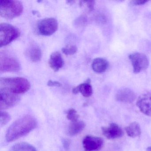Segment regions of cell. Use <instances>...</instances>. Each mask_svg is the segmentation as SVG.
I'll use <instances>...</instances> for the list:
<instances>
[{
	"mask_svg": "<svg viewBox=\"0 0 151 151\" xmlns=\"http://www.w3.org/2000/svg\"><path fill=\"white\" fill-rule=\"evenodd\" d=\"M37 125L36 119L30 115L24 116L14 122L8 129L6 135L7 142H12L29 134Z\"/></svg>",
	"mask_w": 151,
	"mask_h": 151,
	"instance_id": "cell-1",
	"label": "cell"
},
{
	"mask_svg": "<svg viewBox=\"0 0 151 151\" xmlns=\"http://www.w3.org/2000/svg\"><path fill=\"white\" fill-rule=\"evenodd\" d=\"M30 87L29 82L24 78H1L0 79V89L15 94L20 95L25 93Z\"/></svg>",
	"mask_w": 151,
	"mask_h": 151,
	"instance_id": "cell-2",
	"label": "cell"
},
{
	"mask_svg": "<svg viewBox=\"0 0 151 151\" xmlns=\"http://www.w3.org/2000/svg\"><path fill=\"white\" fill-rule=\"evenodd\" d=\"M23 11L22 4L18 1L5 0L0 2V15L1 17L12 19L21 15Z\"/></svg>",
	"mask_w": 151,
	"mask_h": 151,
	"instance_id": "cell-3",
	"label": "cell"
},
{
	"mask_svg": "<svg viewBox=\"0 0 151 151\" xmlns=\"http://www.w3.org/2000/svg\"><path fill=\"white\" fill-rule=\"evenodd\" d=\"M21 35L17 28L8 23H3L0 24L1 47L8 45L19 37Z\"/></svg>",
	"mask_w": 151,
	"mask_h": 151,
	"instance_id": "cell-4",
	"label": "cell"
},
{
	"mask_svg": "<svg viewBox=\"0 0 151 151\" xmlns=\"http://www.w3.org/2000/svg\"><path fill=\"white\" fill-rule=\"evenodd\" d=\"M21 68V63L17 58L8 52H1L0 55L1 72H17Z\"/></svg>",
	"mask_w": 151,
	"mask_h": 151,
	"instance_id": "cell-5",
	"label": "cell"
},
{
	"mask_svg": "<svg viewBox=\"0 0 151 151\" xmlns=\"http://www.w3.org/2000/svg\"><path fill=\"white\" fill-rule=\"evenodd\" d=\"M129 59L131 62L133 72L136 74L146 70L149 66V62L146 55L142 53H133L130 55Z\"/></svg>",
	"mask_w": 151,
	"mask_h": 151,
	"instance_id": "cell-6",
	"label": "cell"
},
{
	"mask_svg": "<svg viewBox=\"0 0 151 151\" xmlns=\"http://www.w3.org/2000/svg\"><path fill=\"white\" fill-rule=\"evenodd\" d=\"M58 29L57 20L53 17L44 18L37 24V29L41 35L49 36L52 35Z\"/></svg>",
	"mask_w": 151,
	"mask_h": 151,
	"instance_id": "cell-7",
	"label": "cell"
},
{
	"mask_svg": "<svg viewBox=\"0 0 151 151\" xmlns=\"http://www.w3.org/2000/svg\"><path fill=\"white\" fill-rule=\"evenodd\" d=\"M1 109H8L13 107L20 101V96L6 90L0 89Z\"/></svg>",
	"mask_w": 151,
	"mask_h": 151,
	"instance_id": "cell-8",
	"label": "cell"
},
{
	"mask_svg": "<svg viewBox=\"0 0 151 151\" xmlns=\"http://www.w3.org/2000/svg\"><path fill=\"white\" fill-rule=\"evenodd\" d=\"M104 143L101 138L88 135L83 139V145L85 151H97L102 148Z\"/></svg>",
	"mask_w": 151,
	"mask_h": 151,
	"instance_id": "cell-9",
	"label": "cell"
},
{
	"mask_svg": "<svg viewBox=\"0 0 151 151\" xmlns=\"http://www.w3.org/2000/svg\"><path fill=\"white\" fill-rule=\"evenodd\" d=\"M137 106L143 114L151 117V93L141 94L137 101Z\"/></svg>",
	"mask_w": 151,
	"mask_h": 151,
	"instance_id": "cell-10",
	"label": "cell"
},
{
	"mask_svg": "<svg viewBox=\"0 0 151 151\" xmlns=\"http://www.w3.org/2000/svg\"><path fill=\"white\" fill-rule=\"evenodd\" d=\"M102 134L108 139H114L122 137L124 134L122 128L116 123H112L107 127H101Z\"/></svg>",
	"mask_w": 151,
	"mask_h": 151,
	"instance_id": "cell-11",
	"label": "cell"
},
{
	"mask_svg": "<svg viewBox=\"0 0 151 151\" xmlns=\"http://www.w3.org/2000/svg\"><path fill=\"white\" fill-rule=\"evenodd\" d=\"M117 101L124 103H131L136 99L135 93L129 88H123L119 90L115 96Z\"/></svg>",
	"mask_w": 151,
	"mask_h": 151,
	"instance_id": "cell-12",
	"label": "cell"
},
{
	"mask_svg": "<svg viewBox=\"0 0 151 151\" xmlns=\"http://www.w3.org/2000/svg\"><path fill=\"white\" fill-rule=\"evenodd\" d=\"M25 54L29 60L33 62L39 61L42 58V54L41 49L38 46L35 44L30 45L26 50Z\"/></svg>",
	"mask_w": 151,
	"mask_h": 151,
	"instance_id": "cell-13",
	"label": "cell"
},
{
	"mask_svg": "<svg viewBox=\"0 0 151 151\" xmlns=\"http://www.w3.org/2000/svg\"><path fill=\"white\" fill-rule=\"evenodd\" d=\"M91 80L88 79L85 83L80 84L76 87L73 88L72 92L74 94H76L81 93L84 97H90L93 93L92 86L91 84Z\"/></svg>",
	"mask_w": 151,
	"mask_h": 151,
	"instance_id": "cell-14",
	"label": "cell"
},
{
	"mask_svg": "<svg viewBox=\"0 0 151 151\" xmlns=\"http://www.w3.org/2000/svg\"><path fill=\"white\" fill-rule=\"evenodd\" d=\"M49 66L55 71H58L64 65V61L59 52H55L51 54L49 60Z\"/></svg>",
	"mask_w": 151,
	"mask_h": 151,
	"instance_id": "cell-15",
	"label": "cell"
},
{
	"mask_svg": "<svg viewBox=\"0 0 151 151\" xmlns=\"http://www.w3.org/2000/svg\"><path fill=\"white\" fill-rule=\"evenodd\" d=\"M108 67V62L103 58H96L92 63L93 70L96 73H103L107 70Z\"/></svg>",
	"mask_w": 151,
	"mask_h": 151,
	"instance_id": "cell-16",
	"label": "cell"
},
{
	"mask_svg": "<svg viewBox=\"0 0 151 151\" xmlns=\"http://www.w3.org/2000/svg\"><path fill=\"white\" fill-rule=\"evenodd\" d=\"M86 124L83 121H78L71 122L69 125L68 133L70 136H75L80 133L83 130Z\"/></svg>",
	"mask_w": 151,
	"mask_h": 151,
	"instance_id": "cell-17",
	"label": "cell"
},
{
	"mask_svg": "<svg viewBox=\"0 0 151 151\" xmlns=\"http://www.w3.org/2000/svg\"><path fill=\"white\" fill-rule=\"evenodd\" d=\"M125 130L128 136L132 138L139 137L141 133L140 125L137 122H132L125 128Z\"/></svg>",
	"mask_w": 151,
	"mask_h": 151,
	"instance_id": "cell-18",
	"label": "cell"
},
{
	"mask_svg": "<svg viewBox=\"0 0 151 151\" xmlns=\"http://www.w3.org/2000/svg\"><path fill=\"white\" fill-rule=\"evenodd\" d=\"M9 151H37L32 145L25 143L21 142L14 145L10 148Z\"/></svg>",
	"mask_w": 151,
	"mask_h": 151,
	"instance_id": "cell-19",
	"label": "cell"
},
{
	"mask_svg": "<svg viewBox=\"0 0 151 151\" xmlns=\"http://www.w3.org/2000/svg\"><path fill=\"white\" fill-rule=\"evenodd\" d=\"M94 5L95 1H81L79 2L80 6L88 12L93 10Z\"/></svg>",
	"mask_w": 151,
	"mask_h": 151,
	"instance_id": "cell-20",
	"label": "cell"
},
{
	"mask_svg": "<svg viewBox=\"0 0 151 151\" xmlns=\"http://www.w3.org/2000/svg\"><path fill=\"white\" fill-rule=\"evenodd\" d=\"M77 50V47L75 45L67 46L62 49V51L63 53L67 55H73L76 53Z\"/></svg>",
	"mask_w": 151,
	"mask_h": 151,
	"instance_id": "cell-21",
	"label": "cell"
},
{
	"mask_svg": "<svg viewBox=\"0 0 151 151\" xmlns=\"http://www.w3.org/2000/svg\"><path fill=\"white\" fill-rule=\"evenodd\" d=\"M67 118L71 122L78 121L79 115L77 114V112L74 109H70L68 110L67 113Z\"/></svg>",
	"mask_w": 151,
	"mask_h": 151,
	"instance_id": "cell-22",
	"label": "cell"
},
{
	"mask_svg": "<svg viewBox=\"0 0 151 151\" xmlns=\"http://www.w3.org/2000/svg\"><path fill=\"white\" fill-rule=\"evenodd\" d=\"M11 116L6 111H1L0 117V124L1 127L5 126L11 120Z\"/></svg>",
	"mask_w": 151,
	"mask_h": 151,
	"instance_id": "cell-23",
	"label": "cell"
},
{
	"mask_svg": "<svg viewBox=\"0 0 151 151\" xmlns=\"http://www.w3.org/2000/svg\"><path fill=\"white\" fill-rule=\"evenodd\" d=\"M63 145L66 151H68L70 148V141L68 139H63L62 140Z\"/></svg>",
	"mask_w": 151,
	"mask_h": 151,
	"instance_id": "cell-24",
	"label": "cell"
},
{
	"mask_svg": "<svg viewBox=\"0 0 151 151\" xmlns=\"http://www.w3.org/2000/svg\"><path fill=\"white\" fill-rule=\"evenodd\" d=\"M147 2L148 1H144V0H134L131 1L130 4L132 6H141V5H145Z\"/></svg>",
	"mask_w": 151,
	"mask_h": 151,
	"instance_id": "cell-25",
	"label": "cell"
},
{
	"mask_svg": "<svg viewBox=\"0 0 151 151\" xmlns=\"http://www.w3.org/2000/svg\"><path fill=\"white\" fill-rule=\"evenodd\" d=\"M47 85L48 86H51V87H53V86L61 87L62 86V85L60 82H58V81H53L51 80L48 81Z\"/></svg>",
	"mask_w": 151,
	"mask_h": 151,
	"instance_id": "cell-26",
	"label": "cell"
},
{
	"mask_svg": "<svg viewBox=\"0 0 151 151\" xmlns=\"http://www.w3.org/2000/svg\"><path fill=\"white\" fill-rule=\"evenodd\" d=\"M147 151H151V146L148 147L146 149Z\"/></svg>",
	"mask_w": 151,
	"mask_h": 151,
	"instance_id": "cell-27",
	"label": "cell"
}]
</instances>
